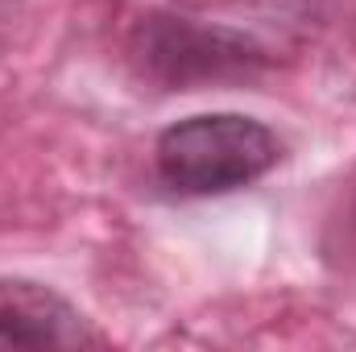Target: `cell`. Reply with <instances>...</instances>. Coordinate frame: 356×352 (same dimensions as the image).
I'll list each match as a JSON object with an SVG mask.
<instances>
[{
	"label": "cell",
	"mask_w": 356,
	"mask_h": 352,
	"mask_svg": "<svg viewBox=\"0 0 356 352\" xmlns=\"http://www.w3.org/2000/svg\"><path fill=\"white\" fill-rule=\"evenodd\" d=\"M282 162V137L245 112H199L158 133L154 170L178 199H211L253 186Z\"/></svg>",
	"instance_id": "1"
},
{
	"label": "cell",
	"mask_w": 356,
	"mask_h": 352,
	"mask_svg": "<svg viewBox=\"0 0 356 352\" xmlns=\"http://www.w3.org/2000/svg\"><path fill=\"white\" fill-rule=\"evenodd\" d=\"M133 63L162 88H203V83H249L269 67L261 42L241 29L207 25L175 13H149L129 38Z\"/></svg>",
	"instance_id": "2"
},
{
	"label": "cell",
	"mask_w": 356,
	"mask_h": 352,
	"mask_svg": "<svg viewBox=\"0 0 356 352\" xmlns=\"http://www.w3.org/2000/svg\"><path fill=\"white\" fill-rule=\"evenodd\" d=\"M99 332L58 290L29 278H0V349H91Z\"/></svg>",
	"instance_id": "3"
},
{
	"label": "cell",
	"mask_w": 356,
	"mask_h": 352,
	"mask_svg": "<svg viewBox=\"0 0 356 352\" xmlns=\"http://www.w3.org/2000/svg\"><path fill=\"white\" fill-rule=\"evenodd\" d=\"M344 228H348V249H353V262H356V199H353V211H348Z\"/></svg>",
	"instance_id": "4"
}]
</instances>
